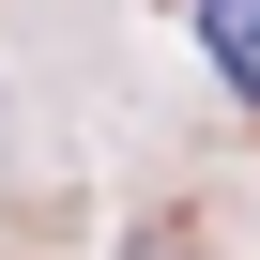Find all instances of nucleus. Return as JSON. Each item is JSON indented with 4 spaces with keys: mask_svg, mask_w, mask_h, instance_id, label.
Listing matches in <instances>:
<instances>
[{
    "mask_svg": "<svg viewBox=\"0 0 260 260\" xmlns=\"http://www.w3.org/2000/svg\"><path fill=\"white\" fill-rule=\"evenodd\" d=\"M199 46H214V77L260 107V0H199Z\"/></svg>",
    "mask_w": 260,
    "mask_h": 260,
    "instance_id": "nucleus-1",
    "label": "nucleus"
}]
</instances>
